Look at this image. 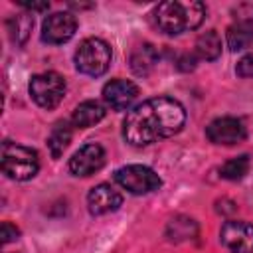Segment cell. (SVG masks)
Returning a JSON list of instances; mask_svg holds the SVG:
<instances>
[{
    "instance_id": "obj_1",
    "label": "cell",
    "mask_w": 253,
    "mask_h": 253,
    "mask_svg": "<svg viewBox=\"0 0 253 253\" xmlns=\"http://www.w3.org/2000/svg\"><path fill=\"white\" fill-rule=\"evenodd\" d=\"M186 111L172 97H152L128 111L123 121V136L132 146H146L182 130Z\"/></svg>"
},
{
    "instance_id": "obj_2",
    "label": "cell",
    "mask_w": 253,
    "mask_h": 253,
    "mask_svg": "<svg viewBox=\"0 0 253 253\" xmlns=\"http://www.w3.org/2000/svg\"><path fill=\"white\" fill-rule=\"evenodd\" d=\"M206 16V6L196 0L188 2H162L154 10V20L156 26L170 36H178L188 30H196Z\"/></svg>"
},
{
    "instance_id": "obj_3",
    "label": "cell",
    "mask_w": 253,
    "mask_h": 253,
    "mask_svg": "<svg viewBox=\"0 0 253 253\" xmlns=\"http://www.w3.org/2000/svg\"><path fill=\"white\" fill-rule=\"evenodd\" d=\"M40 170V158L34 148L16 144V142H4L2 144V172L10 180H30Z\"/></svg>"
},
{
    "instance_id": "obj_4",
    "label": "cell",
    "mask_w": 253,
    "mask_h": 253,
    "mask_svg": "<svg viewBox=\"0 0 253 253\" xmlns=\"http://www.w3.org/2000/svg\"><path fill=\"white\" fill-rule=\"evenodd\" d=\"M73 59L79 73L89 77H99L111 65V59H113L111 45L101 38H87L79 43Z\"/></svg>"
},
{
    "instance_id": "obj_5",
    "label": "cell",
    "mask_w": 253,
    "mask_h": 253,
    "mask_svg": "<svg viewBox=\"0 0 253 253\" xmlns=\"http://www.w3.org/2000/svg\"><path fill=\"white\" fill-rule=\"evenodd\" d=\"M115 182L121 188H125L128 194H134V196H144V194L156 192L162 186L160 176L152 168L142 166V164H128V166L119 168L115 172Z\"/></svg>"
},
{
    "instance_id": "obj_6",
    "label": "cell",
    "mask_w": 253,
    "mask_h": 253,
    "mask_svg": "<svg viewBox=\"0 0 253 253\" xmlns=\"http://www.w3.org/2000/svg\"><path fill=\"white\" fill-rule=\"evenodd\" d=\"M30 95L42 109H55L65 97V79L55 71H43L30 79Z\"/></svg>"
},
{
    "instance_id": "obj_7",
    "label": "cell",
    "mask_w": 253,
    "mask_h": 253,
    "mask_svg": "<svg viewBox=\"0 0 253 253\" xmlns=\"http://www.w3.org/2000/svg\"><path fill=\"white\" fill-rule=\"evenodd\" d=\"M206 136L210 138V142L219 144V146H233L245 140L247 136V128L245 125L235 119V117H219L215 121H211L206 128Z\"/></svg>"
},
{
    "instance_id": "obj_8",
    "label": "cell",
    "mask_w": 253,
    "mask_h": 253,
    "mask_svg": "<svg viewBox=\"0 0 253 253\" xmlns=\"http://www.w3.org/2000/svg\"><path fill=\"white\" fill-rule=\"evenodd\" d=\"M219 241L231 253H253V225L239 219L225 221L219 231Z\"/></svg>"
},
{
    "instance_id": "obj_9",
    "label": "cell",
    "mask_w": 253,
    "mask_h": 253,
    "mask_svg": "<svg viewBox=\"0 0 253 253\" xmlns=\"http://www.w3.org/2000/svg\"><path fill=\"white\" fill-rule=\"evenodd\" d=\"M77 30V20L69 12H53L42 24V40L47 43H65L73 38Z\"/></svg>"
},
{
    "instance_id": "obj_10",
    "label": "cell",
    "mask_w": 253,
    "mask_h": 253,
    "mask_svg": "<svg viewBox=\"0 0 253 253\" xmlns=\"http://www.w3.org/2000/svg\"><path fill=\"white\" fill-rule=\"evenodd\" d=\"M103 164H105V148L97 142H87L69 158V172L73 176L85 178L101 170Z\"/></svg>"
},
{
    "instance_id": "obj_11",
    "label": "cell",
    "mask_w": 253,
    "mask_h": 253,
    "mask_svg": "<svg viewBox=\"0 0 253 253\" xmlns=\"http://www.w3.org/2000/svg\"><path fill=\"white\" fill-rule=\"evenodd\" d=\"M138 97V87L128 79H111L103 87V101L113 111H126Z\"/></svg>"
},
{
    "instance_id": "obj_12",
    "label": "cell",
    "mask_w": 253,
    "mask_h": 253,
    "mask_svg": "<svg viewBox=\"0 0 253 253\" xmlns=\"http://www.w3.org/2000/svg\"><path fill=\"white\" fill-rule=\"evenodd\" d=\"M123 206V196L111 184H97L87 194V208L93 215H105L117 211Z\"/></svg>"
},
{
    "instance_id": "obj_13",
    "label": "cell",
    "mask_w": 253,
    "mask_h": 253,
    "mask_svg": "<svg viewBox=\"0 0 253 253\" xmlns=\"http://www.w3.org/2000/svg\"><path fill=\"white\" fill-rule=\"evenodd\" d=\"M105 113H107V109L99 101H83L75 107V111L71 115V123H73V126L89 128V126H95L97 123H101L105 119Z\"/></svg>"
},
{
    "instance_id": "obj_14",
    "label": "cell",
    "mask_w": 253,
    "mask_h": 253,
    "mask_svg": "<svg viewBox=\"0 0 253 253\" xmlns=\"http://www.w3.org/2000/svg\"><path fill=\"white\" fill-rule=\"evenodd\" d=\"M158 63V51L152 43H140L130 53V69L136 75H148Z\"/></svg>"
},
{
    "instance_id": "obj_15",
    "label": "cell",
    "mask_w": 253,
    "mask_h": 253,
    "mask_svg": "<svg viewBox=\"0 0 253 253\" xmlns=\"http://www.w3.org/2000/svg\"><path fill=\"white\" fill-rule=\"evenodd\" d=\"M225 40H227V45H229L231 51L247 49V47L253 45V26L251 24L237 22V24H233V26L227 28Z\"/></svg>"
},
{
    "instance_id": "obj_16",
    "label": "cell",
    "mask_w": 253,
    "mask_h": 253,
    "mask_svg": "<svg viewBox=\"0 0 253 253\" xmlns=\"http://www.w3.org/2000/svg\"><path fill=\"white\" fill-rule=\"evenodd\" d=\"M221 53V38L215 30H210V32H204L198 40H196V55L200 59H206V61H213L217 59Z\"/></svg>"
},
{
    "instance_id": "obj_17",
    "label": "cell",
    "mask_w": 253,
    "mask_h": 253,
    "mask_svg": "<svg viewBox=\"0 0 253 253\" xmlns=\"http://www.w3.org/2000/svg\"><path fill=\"white\" fill-rule=\"evenodd\" d=\"M71 134H73V130H71L69 123H57L53 126V130H51V134L47 138V148H49L53 158H59L63 154V150L71 142Z\"/></svg>"
},
{
    "instance_id": "obj_18",
    "label": "cell",
    "mask_w": 253,
    "mask_h": 253,
    "mask_svg": "<svg viewBox=\"0 0 253 253\" xmlns=\"http://www.w3.org/2000/svg\"><path fill=\"white\" fill-rule=\"evenodd\" d=\"M32 26H34V18L28 16V14H18V16H12L8 22H6V28H8V34H10V40L16 42V43H24L32 32Z\"/></svg>"
},
{
    "instance_id": "obj_19",
    "label": "cell",
    "mask_w": 253,
    "mask_h": 253,
    "mask_svg": "<svg viewBox=\"0 0 253 253\" xmlns=\"http://www.w3.org/2000/svg\"><path fill=\"white\" fill-rule=\"evenodd\" d=\"M249 166H251L249 156H247V154H239V156H235V158H229V160L219 168V174H221V178L235 182V180L245 178V174L249 172Z\"/></svg>"
},
{
    "instance_id": "obj_20",
    "label": "cell",
    "mask_w": 253,
    "mask_h": 253,
    "mask_svg": "<svg viewBox=\"0 0 253 253\" xmlns=\"http://www.w3.org/2000/svg\"><path fill=\"white\" fill-rule=\"evenodd\" d=\"M235 71H237V75H239V77H245V79L253 77V51H251V53H247V55H243V57L237 61Z\"/></svg>"
},
{
    "instance_id": "obj_21",
    "label": "cell",
    "mask_w": 253,
    "mask_h": 253,
    "mask_svg": "<svg viewBox=\"0 0 253 253\" xmlns=\"http://www.w3.org/2000/svg\"><path fill=\"white\" fill-rule=\"evenodd\" d=\"M18 235H20V231H18L16 225H12L10 221H4V223H2V243H4V245H8L10 241L18 239Z\"/></svg>"
},
{
    "instance_id": "obj_22",
    "label": "cell",
    "mask_w": 253,
    "mask_h": 253,
    "mask_svg": "<svg viewBox=\"0 0 253 253\" xmlns=\"http://www.w3.org/2000/svg\"><path fill=\"white\" fill-rule=\"evenodd\" d=\"M20 6L32 10V12H42V10H47L49 8V2H26V0H20L18 2Z\"/></svg>"
}]
</instances>
